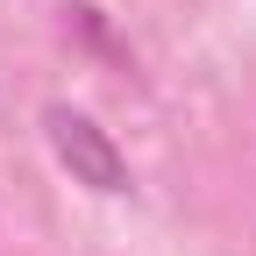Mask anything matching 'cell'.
Here are the masks:
<instances>
[{
	"instance_id": "1",
	"label": "cell",
	"mask_w": 256,
	"mask_h": 256,
	"mask_svg": "<svg viewBox=\"0 0 256 256\" xmlns=\"http://www.w3.org/2000/svg\"><path fill=\"white\" fill-rule=\"evenodd\" d=\"M43 136H50V150H57V164L72 171V185H86V192H128V156H121V142L107 136L92 114H78V107H50L43 114Z\"/></svg>"
}]
</instances>
